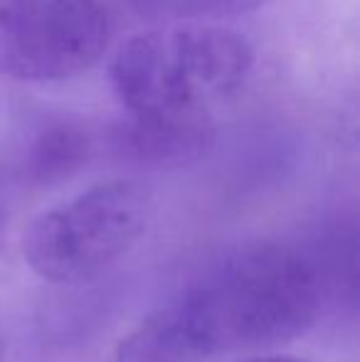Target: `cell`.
Wrapping results in <instances>:
<instances>
[{
	"label": "cell",
	"instance_id": "cell-1",
	"mask_svg": "<svg viewBox=\"0 0 360 362\" xmlns=\"http://www.w3.org/2000/svg\"><path fill=\"white\" fill-rule=\"evenodd\" d=\"M255 49L225 25H170L126 40L109 67L129 119L212 116L247 86Z\"/></svg>",
	"mask_w": 360,
	"mask_h": 362
},
{
	"label": "cell",
	"instance_id": "cell-2",
	"mask_svg": "<svg viewBox=\"0 0 360 362\" xmlns=\"http://www.w3.org/2000/svg\"><path fill=\"white\" fill-rule=\"evenodd\" d=\"M180 303L215 355L272 348L303 335L321 310V281L294 249L265 244L227 259Z\"/></svg>",
	"mask_w": 360,
	"mask_h": 362
},
{
	"label": "cell",
	"instance_id": "cell-3",
	"mask_svg": "<svg viewBox=\"0 0 360 362\" xmlns=\"http://www.w3.org/2000/svg\"><path fill=\"white\" fill-rule=\"evenodd\" d=\"M146 222L149 197L139 185L99 182L35 219L23 254L45 281L87 284L136 247Z\"/></svg>",
	"mask_w": 360,
	"mask_h": 362
},
{
	"label": "cell",
	"instance_id": "cell-4",
	"mask_svg": "<svg viewBox=\"0 0 360 362\" xmlns=\"http://www.w3.org/2000/svg\"><path fill=\"white\" fill-rule=\"evenodd\" d=\"M109 40L104 0H0V72L10 79H72L104 57Z\"/></svg>",
	"mask_w": 360,
	"mask_h": 362
},
{
	"label": "cell",
	"instance_id": "cell-5",
	"mask_svg": "<svg viewBox=\"0 0 360 362\" xmlns=\"http://www.w3.org/2000/svg\"><path fill=\"white\" fill-rule=\"evenodd\" d=\"M119 144L131 158L146 165H190L215 144V116L126 119L119 129Z\"/></svg>",
	"mask_w": 360,
	"mask_h": 362
},
{
	"label": "cell",
	"instance_id": "cell-6",
	"mask_svg": "<svg viewBox=\"0 0 360 362\" xmlns=\"http://www.w3.org/2000/svg\"><path fill=\"white\" fill-rule=\"evenodd\" d=\"M215 350L180 303L151 313L116 345L114 362H212Z\"/></svg>",
	"mask_w": 360,
	"mask_h": 362
},
{
	"label": "cell",
	"instance_id": "cell-7",
	"mask_svg": "<svg viewBox=\"0 0 360 362\" xmlns=\"http://www.w3.org/2000/svg\"><path fill=\"white\" fill-rule=\"evenodd\" d=\"M91 136L74 121H52L30 146L28 177L37 185H57L87 165Z\"/></svg>",
	"mask_w": 360,
	"mask_h": 362
},
{
	"label": "cell",
	"instance_id": "cell-8",
	"mask_svg": "<svg viewBox=\"0 0 360 362\" xmlns=\"http://www.w3.org/2000/svg\"><path fill=\"white\" fill-rule=\"evenodd\" d=\"M129 8L170 25H220V20L255 13L265 0H126Z\"/></svg>",
	"mask_w": 360,
	"mask_h": 362
},
{
	"label": "cell",
	"instance_id": "cell-9",
	"mask_svg": "<svg viewBox=\"0 0 360 362\" xmlns=\"http://www.w3.org/2000/svg\"><path fill=\"white\" fill-rule=\"evenodd\" d=\"M252 362H308L301 358H289V355H267V358H257Z\"/></svg>",
	"mask_w": 360,
	"mask_h": 362
},
{
	"label": "cell",
	"instance_id": "cell-10",
	"mask_svg": "<svg viewBox=\"0 0 360 362\" xmlns=\"http://www.w3.org/2000/svg\"><path fill=\"white\" fill-rule=\"evenodd\" d=\"M3 348H5V345H3V333H0V362H3Z\"/></svg>",
	"mask_w": 360,
	"mask_h": 362
},
{
	"label": "cell",
	"instance_id": "cell-11",
	"mask_svg": "<svg viewBox=\"0 0 360 362\" xmlns=\"http://www.w3.org/2000/svg\"><path fill=\"white\" fill-rule=\"evenodd\" d=\"M0 257H3V239H0Z\"/></svg>",
	"mask_w": 360,
	"mask_h": 362
}]
</instances>
